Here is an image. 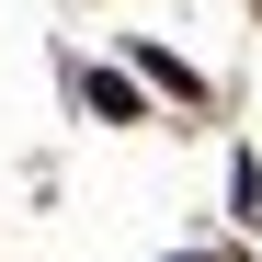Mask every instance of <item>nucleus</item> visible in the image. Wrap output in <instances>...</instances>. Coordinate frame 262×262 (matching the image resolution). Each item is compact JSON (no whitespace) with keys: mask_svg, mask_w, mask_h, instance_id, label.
<instances>
[{"mask_svg":"<svg viewBox=\"0 0 262 262\" xmlns=\"http://www.w3.org/2000/svg\"><path fill=\"white\" fill-rule=\"evenodd\" d=\"M80 92H92V114H114V125H137V80H114V69H92Z\"/></svg>","mask_w":262,"mask_h":262,"instance_id":"f257e3e1","label":"nucleus"},{"mask_svg":"<svg viewBox=\"0 0 262 262\" xmlns=\"http://www.w3.org/2000/svg\"><path fill=\"white\" fill-rule=\"evenodd\" d=\"M183 262H205V251H183Z\"/></svg>","mask_w":262,"mask_h":262,"instance_id":"f03ea898","label":"nucleus"}]
</instances>
